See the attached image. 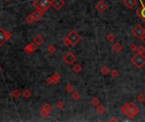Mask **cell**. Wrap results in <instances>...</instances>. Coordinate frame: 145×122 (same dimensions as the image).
Here are the masks:
<instances>
[{"instance_id": "6da1fadb", "label": "cell", "mask_w": 145, "mask_h": 122, "mask_svg": "<svg viewBox=\"0 0 145 122\" xmlns=\"http://www.w3.org/2000/svg\"><path fill=\"white\" fill-rule=\"evenodd\" d=\"M120 110L129 118H134L139 113V108L134 103L128 102L120 107Z\"/></svg>"}, {"instance_id": "7a4b0ae2", "label": "cell", "mask_w": 145, "mask_h": 122, "mask_svg": "<svg viewBox=\"0 0 145 122\" xmlns=\"http://www.w3.org/2000/svg\"><path fill=\"white\" fill-rule=\"evenodd\" d=\"M32 4L36 7L37 9L40 10L44 14L51 6V1L49 0H35Z\"/></svg>"}, {"instance_id": "3957f363", "label": "cell", "mask_w": 145, "mask_h": 122, "mask_svg": "<svg viewBox=\"0 0 145 122\" xmlns=\"http://www.w3.org/2000/svg\"><path fill=\"white\" fill-rule=\"evenodd\" d=\"M131 62L138 69H142L145 65L144 54H138V53L134 54L133 57L131 59Z\"/></svg>"}, {"instance_id": "277c9868", "label": "cell", "mask_w": 145, "mask_h": 122, "mask_svg": "<svg viewBox=\"0 0 145 122\" xmlns=\"http://www.w3.org/2000/svg\"><path fill=\"white\" fill-rule=\"evenodd\" d=\"M65 38H66L67 40L70 42V45L75 46V45H77V43H79V42H80L81 36L79 35V34L77 33L76 31L72 30L71 32H70V33L66 36V37H65Z\"/></svg>"}, {"instance_id": "5b68a950", "label": "cell", "mask_w": 145, "mask_h": 122, "mask_svg": "<svg viewBox=\"0 0 145 122\" xmlns=\"http://www.w3.org/2000/svg\"><path fill=\"white\" fill-rule=\"evenodd\" d=\"M132 34L136 37V38H140L144 37L145 35V28L143 27L141 25H137L132 30Z\"/></svg>"}, {"instance_id": "8992f818", "label": "cell", "mask_w": 145, "mask_h": 122, "mask_svg": "<svg viewBox=\"0 0 145 122\" xmlns=\"http://www.w3.org/2000/svg\"><path fill=\"white\" fill-rule=\"evenodd\" d=\"M77 56H76L72 52L66 53V54H65V55H64V57H63L64 62H65V63L66 64V65H73V64L77 61Z\"/></svg>"}, {"instance_id": "52a82bcc", "label": "cell", "mask_w": 145, "mask_h": 122, "mask_svg": "<svg viewBox=\"0 0 145 122\" xmlns=\"http://www.w3.org/2000/svg\"><path fill=\"white\" fill-rule=\"evenodd\" d=\"M139 1H140V3H141V7L138 8V9H137L136 14H137V16H139L143 20H144V23H145V3H144L143 0H139Z\"/></svg>"}, {"instance_id": "ba28073f", "label": "cell", "mask_w": 145, "mask_h": 122, "mask_svg": "<svg viewBox=\"0 0 145 122\" xmlns=\"http://www.w3.org/2000/svg\"><path fill=\"white\" fill-rule=\"evenodd\" d=\"M95 8L98 12H100V13H103L105 10L108 9L109 6L103 1V0H100V1L98 2V3L95 5Z\"/></svg>"}, {"instance_id": "9c48e42d", "label": "cell", "mask_w": 145, "mask_h": 122, "mask_svg": "<svg viewBox=\"0 0 145 122\" xmlns=\"http://www.w3.org/2000/svg\"><path fill=\"white\" fill-rule=\"evenodd\" d=\"M65 3L64 0H52L51 6H53L56 10H60L64 7Z\"/></svg>"}, {"instance_id": "30bf717a", "label": "cell", "mask_w": 145, "mask_h": 122, "mask_svg": "<svg viewBox=\"0 0 145 122\" xmlns=\"http://www.w3.org/2000/svg\"><path fill=\"white\" fill-rule=\"evenodd\" d=\"M37 44L34 43V42H31V43L27 44L25 48H24V52L26 53V54H32L34 51H36L37 49Z\"/></svg>"}, {"instance_id": "8fae6325", "label": "cell", "mask_w": 145, "mask_h": 122, "mask_svg": "<svg viewBox=\"0 0 145 122\" xmlns=\"http://www.w3.org/2000/svg\"><path fill=\"white\" fill-rule=\"evenodd\" d=\"M112 49H113V51L115 53V54H119V53H120L122 50H123V46L121 45V43H120V42H116L113 45Z\"/></svg>"}, {"instance_id": "7c38bea8", "label": "cell", "mask_w": 145, "mask_h": 122, "mask_svg": "<svg viewBox=\"0 0 145 122\" xmlns=\"http://www.w3.org/2000/svg\"><path fill=\"white\" fill-rule=\"evenodd\" d=\"M43 15H44V14L43 13V12H41L40 10H38V9H36V11L32 13V16H33L34 20H35V21H39V20L43 18Z\"/></svg>"}, {"instance_id": "4fadbf2b", "label": "cell", "mask_w": 145, "mask_h": 122, "mask_svg": "<svg viewBox=\"0 0 145 122\" xmlns=\"http://www.w3.org/2000/svg\"><path fill=\"white\" fill-rule=\"evenodd\" d=\"M7 41L8 40L5 35V31L3 28H0V46H3Z\"/></svg>"}, {"instance_id": "5bb4252c", "label": "cell", "mask_w": 145, "mask_h": 122, "mask_svg": "<svg viewBox=\"0 0 145 122\" xmlns=\"http://www.w3.org/2000/svg\"><path fill=\"white\" fill-rule=\"evenodd\" d=\"M137 0H123V3L125 4V6H127V8H132L136 4H137Z\"/></svg>"}, {"instance_id": "9a60e30c", "label": "cell", "mask_w": 145, "mask_h": 122, "mask_svg": "<svg viewBox=\"0 0 145 122\" xmlns=\"http://www.w3.org/2000/svg\"><path fill=\"white\" fill-rule=\"evenodd\" d=\"M43 42H44V38L42 37V36H40V35L36 36V37L33 38V42H34V43L37 44V46H40Z\"/></svg>"}, {"instance_id": "2e32d148", "label": "cell", "mask_w": 145, "mask_h": 122, "mask_svg": "<svg viewBox=\"0 0 145 122\" xmlns=\"http://www.w3.org/2000/svg\"><path fill=\"white\" fill-rule=\"evenodd\" d=\"M105 111H106V109H105L104 106L102 105V104H99L96 107V112L98 113V114H103L105 113Z\"/></svg>"}, {"instance_id": "e0dca14e", "label": "cell", "mask_w": 145, "mask_h": 122, "mask_svg": "<svg viewBox=\"0 0 145 122\" xmlns=\"http://www.w3.org/2000/svg\"><path fill=\"white\" fill-rule=\"evenodd\" d=\"M52 78H53V83H54V84H57V83H59V81H60V78H61V75H60V74L58 73V72H55V73L53 74V75H52Z\"/></svg>"}, {"instance_id": "ac0fdd59", "label": "cell", "mask_w": 145, "mask_h": 122, "mask_svg": "<svg viewBox=\"0 0 145 122\" xmlns=\"http://www.w3.org/2000/svg\"><path fill=\"white\" fill-rule=\"evenodd\" d=\"M72 70H73L74 72H76V73L78 74V73H80V72L82 71V66H81L80 64H76V65L73 66V68H72Z\"/></svg>"}, {"instance_id": "d6986e66", "label": "cell", "mask_w": 145, "mask_h": 122, "mask_svg": "<svg viewBox=\"0 0 145 122\" xmlns=\"http://www.w3.org/2000/svg\"><path fill=\"white\" fill-rule=\"evenodd\" d=\"M20 95H21V92H20L18 89H15V90H14L13 92H11V96L14 98H19L20 97Z\"/></svg>"}, {"instance_id": "ffe728a7", "label": "cell", "mask_w": 145, "mask_h": 122, "mask_svg": "<svg viewBox=\"0 0 145 122\" xmlns=\"http://www.w3.org/2000/svg\"><path fill=\"white\" fill-rule=\"evenodd\" d=\"M42 109H43V110H45V111H48V112L51 113V111H52V109H53V108H52V106L50 105L49 104L46 103V104H44L43 105Z\"/></svg>"}, {"instance_id": "44dd1931", "label": "cell", "mask_w": 145, "mask_h": 122, "mask_svg": "<svg viewBox=\"0 0 145 122\" xmlns=\"http://www.w3.org/2000/svg\"><path fill=\"white\" fill-rule=\"evenodd\" d=\"M48 52L50 54H54V53L56 52V48H55V46L53 45V44H50V45L48 46Z\"/></svg>"}, {"instance_id": "7402d4cb", "label": "cell", "mask_w": 145, "mask_h": 122, "mask_svg": "<svg viewBox=\"0 0 145 122\" xmlns=\"http://www.w3.org/2000/svg\"><path fill=\"white\" fill-rule=\"evenodd\" d=\"M26 23H28V24H32L35 21L33 16H32V14H30V15H28L26 17Z\"/></svg>"}, {"instance_id": "603a6c76", "label": "cell", "mask_w": 145, "mask_h": 122, "mask_svg": "<svg viewBox=\"0 0 145 122\" xmlns=\"http://www.w3.org/2000/svg\"><path fill=\"white\" fill-rule=\"evenodd\" d=\"M106 39H107V41L108 42H114V41L115 40V34H113V33H109L108 35H107V37H106Z\"/></svg>"}, {"instance_id": "cb8c5ba5", "label": "cell", "mask_w": 145, "mask_h": 122, "mask_svg": "<svg viewBox=\"0 0 145 122\" xmlns=\"http://www.w3.org/2000/svg\"><path fill=\"white\" fill-rule=\"evenodd\" d=\"M22 95H23V97L26 98H29L32 96V92H31L29 89H26V90L22 92Z\"/></svg>"}, {"instance_id": "d4e9b609", "label": "cell", "mask_w": 145, "mask_h": 122, "mask_svg": "<svg viewBox=\"0 0 145 122\" xmlns=\"http://www.w3.org/2000/svg\"><path fill=\"white\" fill-rule=\"evenodd\" d=\"M99 104H100L99 99H98V98H96V97L93 98V99L91 100V104H92L93 106H95V107H97V106H98Z\"/></svg>"}, {"instance_id": "484cf974", "label": "cell", "mask_w": 145, "mask_h": 122, "mask_svg": "<svg viewBox=\"0 0 145 122\" xmlns=\"http://www.w3.org/2000/svg\"><path fill=\"white\" fill-rule=\"evenodd\" d=\"M101 73L103 74V75H108V74L110 73V69H109V67L106 66V65H104V66L102 67V69H101Z\"/></svg>"}, {"instance_id": "4316f807", "label": "cell", "mask_w": 145, "mask_h": 122, "mask_svg": "<svg viewBox=\"0 0 145 122\" xmlns=\"http://www.w3.org/2000/svg\"><path fill=\"white\" fill-rule=\"evenodd\" d=\"M137 101L138 102H140V103H144L145 102V94L144 93H139L138 95H137Z\"/></svg>"}, {"instance_id": "83f0119b", "label": "cell", "mask_w": 145, "mask_h": 122, "mask_svg": "<svg viewBox=\"0 0 145 122\" xmlns=\"http://www.w3.org/2000/svg\"><path fill=\"white\" fill-rule=\"evenodd\" d=\"M71 97L74 100H78V99L81 98V93L79 92H74L73 93H72Z\"/></svg>"}, {"instance_id": "f1b7e54d", "label": "cell", "mask_w": 145, "mask_h": 122, "mask_svg": "<svg viewBox=\"0 0 145 122\" xmlns=\"http://www.w3.org/2000/svg\"><path fill=\"white\" fill-rule=\"evenodd\" d=\"M74 86L71 85V84H67L65 86V90H66L67 92H72L74 91Z\"/></svg>"}, {"instance_id": "f546056e", "label": "cell", "mask_w": 145, "mask_h": 122, "mask_svg": "<svg viewBox=\"0 0 145 122\" xmlns=\"http://www.w3.org/2000/svg\"><path fill=\"white\" fill-rule=\"evenodd\" d=\"M137 52L138 53V54H145V48L144 46H138L137 49Z\"/></svg>"}, {"instance_id": "4dcf8cb0", "label": "cell", "mask_w": 145, "mask_h": 122, "mask_svg": "<svg viewBox=\"0 0 145 122\" xmlns=\"http://www.w3.org/2000/svg\"><path fill=\"white\" fill-rule=\"evenodd\" d=\"M56 106L59 109H62L64 107H65V104H64L63 101H58L56 104Z\"/></svg>"}, {"instance_id": "1f68e13d", "label": "cell", "mask_w": 145, "mask_h": 122, "mask_svg": "<svg viewBox=\"0 0 145 122\" xmlns=\"http://www.w3.org/2000/svg\"><path fill=\"white\" fill-rule=\"evenodd\" d=\"M40 114H41V115H42L43 118H46V117H48V116H49L50 113L48 112V111H45V110H43V109H41Z\"/></svg>"}, {"instance_id": "d6a6232c", "label": "cell", "mask_w": 145, "mask_h": 122, "mask_svg": "<svg viewBox=\"0 0 145 122\" xmlns=\"http://www.w3.org/2000/svg\"><path fill=\"white\" fill-rule=\"evenodd\" d=\"M119 75V72H118V70H111V76L112 77H114V78H115V77H117Z\"/></svg>"}, {"instance_id": "836d02e7", "label": "cell", "mask_w": 145, "mask_h": 122, "mask_svg": "<svg viewBox=\"0 0 145 122\" xmlns=\"http://www.w3.org/2000/svg\"><path fill=\"white\" fill-rule=\"evenodd\" d=\"M130 50L132 51V52H135V51H137V46L136 45V44H134V43H132V44H131L130 45Z\"/></svg>"}, {"instance_id": "e575fe53", "label": "cell", "mask_w": 145, "mask_h": 122, "mask_svg": "<svg viewBox=\"0 0 145 122\" xmlns=\"http://www.w3.org/2000/svg\"><path fill=\"white\" fill-rule=\"evenodd\" d=\"M46 83L48 84V85H52V84L53 83V78H52V76L51 77H48L47 79H46Z\"/></svg>"}, {"instance_id": "d590c367", "label": "cell", "mask_w": 145, "mask_h": 122, "mask_svg": "<svg viewBox=\"0 0 145 122\" xmlns=\"http://www.w3.org/2000/svg\"><path fill=\"white\" fill-rule=\"evenodd\" d=\"M63 44L65 46H66V47H69V46L70 45V42H69L68 40H67L66 38H65V40L63 41Z\"/></svg>"}, {"instance_id": "8d00e7d4", "label": "cell", "mask_w": 145, "mask_h": 122, "mask_svg": "<svg viewBox=\"0 0 145 122\" xmlns=\"http://www.w3.org/2000/svg\"><path fill=\"white\" fill-rule=\"evenodd\" d=\"M5 35H6V37H7V40H9V39H10V37H11V33H10L9 32H8V31H5Z\"/></svg>"}, {"instance_id": "74e56055", "label": "cell", "mask_w": 145, "mask_h": 122, "mask_svg": "<svg viewBox=\"0 0 145 122\" xmlns=\"http://www.w3.org/2000/svg\"><path fill=\"white\" fill-rule=\"evenodd\" d=\"M109 121H119V120L117 119V118H115V116H114V117H111V118H110V119L109 120Z\"/></svg>"}, {"instance_id": "f35d334b", "label": "cell", "mask_w": 145, "mask_h": 122, "mask_svg": "<svg viewBox=\"0 0 145 122\" xmlns=\"http://www.w3.org/2000/svg\"><path fill=\"white\" fill-rule=\"evenodd\" d=\"M142 42L145 44V35H144V37H142Z\"/></svg>"}, {"instance_id": "ab89813d", "label": "cell", "mask_w": 145, "mask_h": 122, "mask_svg": "<svg viewBox=\"0 0 145 122\" xmlns=\"http://www.w3.org/2000/svg\"><path fill=\"white\" fill-rule=\"evenodd\" d=\"M5 2H8V1H10V0H4Z\"/></svg>"}, {"instance_id": "60d3db41", "label": "cell", "mask_w": 145, "mask_h": 122, "mask_svg": "<svg viewBox=\"0 0 145 122\" xmlns=\"http://www.w3.org/2000/svg\"><path fill=\"white\" fill-rule=\"evenodd\" d=\"M0 72H1V66H0Z\"/></svg>"}]
</instances>
